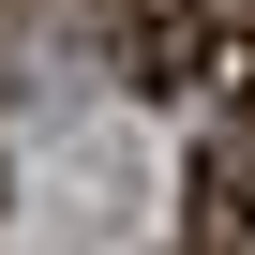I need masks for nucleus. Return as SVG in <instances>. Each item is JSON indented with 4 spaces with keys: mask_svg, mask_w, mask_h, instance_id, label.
<instances>
[{
    "mask_svg": "<svg viewBox=\"0 0 255 255\" xmlns=\"http://www.w3.org/2000/svg\"><path fill=\"white\" fill-rule=\"evenodd\" d=\"M105 45H120L135 90H195L210 75V0H135V15H105Z\"/></svg>",
    "mask_w": 255,
    "mask_h": 255,
    "instance_id": "f257e3e1",
    "label": "nucleus"
}]
</instances>
